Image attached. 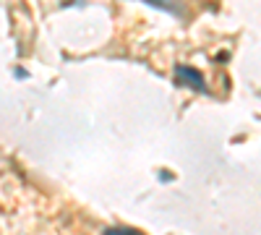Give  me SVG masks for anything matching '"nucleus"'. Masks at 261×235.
<instances>
[{
  "instance_id": "1",
  "label": "nucleus",
  "mask_w": 261,
  "mask_h": 235,
  "mask_svg": "<svg viewBox=\"0 0 261 235\" xmlns=\"http://www.w3.org/2000/svg\"><path fill=\"white\" fill-rule=\"evenodd\" d=\"M175 79L178 81H183V84H188L191 89H199V92H204L206 89V84H204V76L196 71V68H191V66H178L175 68Z\"/></svg>"
},
{
  "instance_id": "2",
  "label": "nucleus",
  "mask_w": 261,
  "mask_h": 235,
  "mask_svg": "<svg viewBox=\"0 0 261 235\" xmlns=\"http://www.w3.org/2000/svg\"><path fill=\"white\" fill-rule=\"evenodd\" d=\"M105 235H144V232L136 227H107Z\"/></svg>"
}]
</instances>
